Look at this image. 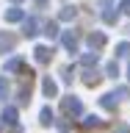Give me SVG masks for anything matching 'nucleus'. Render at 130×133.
Returning <instances> with one entry per match:
<instances>
[{
    "mask_svg": "<svg viewBox=\"0 0 130 133\" xmlns=\"http://www.w3.org/2000/svg\"><path fill=\"white\" fill-rule=\"evenodd\" d=\"M61 108H64L69 116H80L83 114V103L78 97H64V100H61Z\"/></svg>",
    "mask_w": 130,
    "mask_h": 133,
    "instance_id": "obj_1",
    "label": "nucleus"
},
{
    "mask_svg": "<svg viewBox=\"0 0 130 133\" xmlns=\"http://www.w3.org/2000/svg\"><path fill=\"white\" fill-rule=\"evenodd\" d=\"M114 133H130V128H127V125H116V130Z\"/></svg>",
    "mask_w": 130,
    "mask_h": 133,
    "instance_id": "obj_23",
    "label": "nucleus"
},
{
    "mask_svg": "<svg viewBox=\"0 0 130 133\" xmlns=\"http://www.w3.org/2000/svg\"><path fill=\"white\" fill-rule=\"evenodd\" d=\"M100 105L105 108V111H114L116 108V94H102L100 97Z\"/></svg>",
    "mask_w": 130,
    "mask_h": 133,
    "instance_id": "obj_6",
    "label": "nucleus"
},
{
    "mask_svg": "<svg viewBox=\"0 0 130 133\" xmlns=\"http://www.w3.org/2000/svg\"><path fill=\"white\" fill-rule=\"evenodd\" d=\"M83 64H86V66H94V64H97V53H89V56H83Z\"/></svg>",
    "mask_w": 130,
    "mask_h": 133,
    "instance_id": "obj_18",
    "label": "nucleus"
},
{
    "mask_svg": "<svg viewBox=\"0 0 130 133\" xmlns=\"http://www.w3.org/2000/svg\"><path fill=\"white\" fill-rule=\"evenodd\" d=\"M105 72H108V78H116V75H119V66H116V61H111V64L105 66Z\"/></svg>",
    "mask_w": 130,
    "mask_h": 133,
    "instance_id": "obj_17",
    "label": "nucleus"
},
{
    "mask_svg": "<svg viewBox=\"0 0 130 133\" xmlns=\"http://www.w3.org/2000/svg\"><path fill=\"white\" fill-rule=\"evenodd\" d=\"M39 122L44 125V128H50V125H53V111H50L47 105H44V108L39 111Z\"/></svg>",
    "mask_w": 130,
    "mask_h": 133,
    "instance_id": "obj_8",
    "label": "nucleus"
},
{
    "mask_svg": "<svg viewBox=\"0 0 130 133\" xmlns=\"http://www.w3.org/2000/svg\"><path fill=\"white\" fill-rule=\"evenodd\" d=\"M42 91H44V97H56L58 94L56 81H53V78H44V81H42Z\"/></svg>",
    "mask_w": 130,
    "mask_h": 133,
    "instance_id": "obj_3",
    "label": "nucleus"
},
{
    "mask_svg": "<svg viewBox=\"0 0 130 133\" xmlns=\"http://www.w3.org/2000/svg\"><path fill=\"white\" fill-rule=\"evenodd\" d=\"M6 97H8V81L0 75V100H6Z\"/></svg>",
    "mask_w": 130,
    "mask_h": 133,
    "instance_id": "obj_16",
    "label": "nucleus"
},
{
    "mask_svg": "<svg viewBox=\"0 0 130 133\" xmlns=\"http://www.w3.org/2000/svg\"><path fill=\"white\" fill-rule=\"evenodd\" d=\"M36 3H42V6H44V3H47V0H36Z\"/></svg>",
    "mask_w": 130,
    "mask_h": 133,
    "instance_id": "obj_24",
    "label": "nucleus"
},
{
    "mask_svg": "<svg viewBox=\"0 0 130 133\" xmlns=\"http://www.w3.org/2000/svg\"><path fill=\"white\" fill-rule=\"evenodd\" d=\"M22 11H19V8H8L6 11V22H19V19H22Z\"/></svg>",
    "mask_w": 130,
    "mask_h": 133,
    "instance_id": "obj_10",
    "label": "nucleus"
},
{
    "mask_svg": "<svg viewBox=\"0 0 130 133\" xmlns=\"http://www.w3.org/2000/svg\"><path fill=\"white\" fill-rule=\"evenodd\" d=\"M44 33H47L50 39H56V36H58V25L56 22H47V25H44Z\"/></svg>",
    "mask_w": 130,
    "mask_h": 133,
    "instance_id": "obj_15",
    "label": "nucleus"
},
{
    "mask_svg": "<svg viewBox=\"0 0 130 133\" xmlns=\"http://www.w3.org/2000/svg\"><path fill=\"white\" fill-rule=\"evenodd\" d=\"M127 78H130V64H127Z\"/></svg>",
    "mask_w": 130,
    "mask_h": 133,
    "instance_id": "obj_25",
    "label": "nucleus"
},
{
    "mask_svg": "<svg viewBox=\"0 0 130 133\" xmlns=\"http://www.w3.org/2000/svg\"><path fill=\"white\" fill-rule=\"evenodd\" d=\"M83 125H86V128H97L100 119H97V116H86V119H83Z\"/></svg>",
    "mask_w": 130,
    "mask_h": 133,
    "instance_id": "obj_20",
    "label": "nucleus"
},
{
    "mask_svg": "<svg viewBox=\"0 0 130 133\" xmlns=\"http://www.w3.org/2000/svg\"><path fill=\"white\" fill-rule=\"evenodd\" d=\"M0 119H3V125H17V108H14V105L3 108V114H0Z\"/></svg>",
    "mask_w": 130,
    "mask_h": 133,
    "instance_id": "obj_4",
    "label": "nucleus"
},
{
    "mask_svg": "<svg viewBox=\"0 0 130 133\" xmlns=\"http://www.w3.org/2000/svg\"><path fill=\"white\" fill-rule=\"evenodd\" d=\"M102 19H105V22H116V14L114 11H102Z\"/></svg>",
    "mask_w": 130,
    "mask_h": 133,
    "instance_id": "obj_21",
    "label": "nucleus"
},
{
    "mask_svg": "<svg viewBox=\"0 0 130 133\" xmlns=\"http://www.w3.org/2000/svg\"><path fill=\"white\" fill-rule=\"evenodd\" d=\"M11 47H14V36L11 33H0V53H6Z\"/></svg>",
    "mask_w": 130,
    "mask_h": 133,
    "instance_id": "obj_7",
    "label": "nucleus"
},
{
    "mask_svg": "<svg viewBox=\"0 0 130 133\" xmlns=\"http://www.w3.org/2000/svg\"><path fill=\"white\" fill-rule=\"evenodd\" d=\"M19 66H22V61L19 58H11V61H6V72H17Z\"/></svg>",
    "mask_w": 130,
    "mask_h": 133,
    "instance_id": "obj_14",
    "label": "nucleus"
},
{
    "mask_svg": "<svg viewBox=\"0 0 130 133\" xmlns=\"http://www.w3.org/2000/svg\"><path fill=\"white\" fill-rule=\"evenodd\" d=\"M14 3H17V0H14Z\"/></svg>",
    "mask_w": 130,
    "mask_h": 133,
    "instance_id": "obj_27",
    "label": "nucleus"
},
{
    "mask_svg": "<svg viewBox=\"0 0 130 133\" xmlns=\"http://www.w3.org/2000/svg\"><path fill=\"white\" fill-rule=\"evenodd\" d=\"M33 58H36L39 64H47L50 58H53V50H50V47H44V44H42V47H36V50H33Z\"/></svg>",
    "mask_w": 130,
    "mask_h": 133,
    "instance_id": "obj_2",
    "label": "nucleus"
},
{
    "mask_svg": "<svg viewBox=\"0 0 130 133\" xmlns=\"http://www.w3.org/2000/svg\"><path fill=\"white\" fill-rule=\"evenodd\" d=\"M75 14H78V11H75V6H64V8H61V14H58V17H61L64 22H69V19H75Z\"/></svg>",
    "mask_w": 130,
    "mask_h": 133,
    "instance_id": "obj_11",
    "label": "nucleus"
},
{
    "mask_svg": "<svg viewBox=\"0 0 130 133\" xmlns=\"http://www.w3.org/2000/svg\"><path fill=\"white\" fill-rule=\"evenodd\" d=\"M89 44L91 47H102L105 44V33H89Z\"/></svg>",
    "mask_w": 130,
    "mask_h": 133,
    "instance_id": "obj_9",
    "label": "nucleus"
},
{
    "mask_svg": "<svg viewBox=\"0 0 130 133\" xmlns=\"http://www.w3.org/2000/svg\"><path fill=\"white\" fill-rule=\"evenodd\" d=\"M25 36H36V19H33V17H31V19H25Z\"/></svg>",
    "mask_w": 130,
    "mask_h": 133,
    "instance_id": "obj_12",
    "label": "nucleus"
},
{
    "mask_svg": "<svg viewBox=\"0 0 130 133\" xmlns=\"http://www.w3.org/2000/svg\"><path fill=\"white\" fill-rule=\"evenodd\" d=\"M119 11H122V14H130V0H122V3H119Z\"/></svg>",
    "mask_w": 130,
    "mask_h": 133,
    "instance_id": "obj_22",
    "label": "nucleus"
},
{
    "mask_svg": "<svg viewBox=\"0 0 130 133\" xmlns=\"http://www.w3.org/2000/svg\"><path fill=\"white\" fill-rule=\"evenodd\" d=\"M114 94H116V100H125V97H130V89H127V86H122V89H116Z\"/></svg>",
    "mask_w": 130,
    "mask_h": 133,
    "instance_id": "obj_19",
    "label": "nucleus"
},
{
    "mask_svg": "<svg viewBox=\"0 0 130 133\" xmlns=\"http://www.w3.org/2000/svg\"><path fill=\"white\" fill-rule=\"evenodd\" d=\"M64 47L69 50V53H75V50H78V33H72V31L64 33Z\"/></svg>",
    "mask_w": 130,
    "mask_h": 133,
    "instance_id": "obj_5",
    "label": "nucleus"
},
{
    "mask_svg": "<svg viewBox=\"0 0 130 133\" xmlns=\"http://www.w3.org/2000/svg\"><path fill=\"white\" fill-rule=\"evenodd\" d=\"M116 56L119 58H130V42H122V44L116 47Z\"/></svg>",
    "mask_w": 130,
    "mask_h": 133,
    "instance_id": "obj_13",
    "label": "nucleus"
},
{
    "mask_svg": "<svg viewBox=\"0 0 130 133\" xmlns=\"http://www.w3.org/2000/svg\"><path fill=\"white\" fill-rule=\"evenodd\" d=\"M0 128H3V119H0Z\"/></svg>",
    "mask_w": 130,
    "mask_h": 133,
    "instance_id": "obj_26",
    "label": "nucleus"
}]
</instances>
